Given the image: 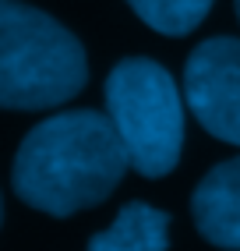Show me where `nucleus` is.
Segmentation results:
<instances>
[{
	"label": "nucleus",
	"mask_w": 240,
	"mask_h": 251,
	"mask_svg": "<svg viewBox=\"0 0 240 251\" xmlns=\"http://www.w3.org/2000/svg\"><path fill=\"white\" fill-rule=\"evenodd\" d=\"M85 50L57 18L0 0V110H53L85 89Z\"/></svg>",
	"instance_id": "2"
},
{
	"label": "nucleus",
	"mask_w": 240,
	"mask_h": 251,
	"mask_svg": "<svg viewBox=\"0 0 240 251\" xmlns=\"http://www.w3.org/2000/svg\"><path fill=\"white\" fill-rule=\"evenodd\" d=\"M127 4L148 28L163 36H187L205 22L216 0H127Z\"/></svg>",
	"instance_id": "7"
},
{
	"label": "nucleus",
	"mask_w": 240,
	"mask_h": 251,
	"mask_svg": "<svg viewBox=\"0 0 240 251\" xmlns=\"http://www.w3.org/2000/svg\"><path fill=\"white\" fill-rule=\"evenodd\" d=\"M0 223H4V202H0Z\"/></svg>",
	"instance_id": "8"
},
{
	"label": "nucleus",
	"mask_w": 240,
	"mask_h": 251,
	"mask_svg": "<svg viewBox=\"0 0 240 251\" xmlns=\"http://www.w3.org/2000/svg\"><path fill=\"white\" fill-rule=\"evenodd\" d=\"M127 166L124 142L106 113L64 110L22 138L11 184L25 205L46 216H74L106 202Z\"/></svg>",
	"instance_id": "1"
},
{
	"label": "nucleus",
	"mask_w": 240,
	"mask_h": 251,
	"mask_svg": "<svg viewBox=\"0 0 240 251\" xmlns=\"http://www.w3.org/2000/svg\"><path fill=\"white\" fill-rule=\"evenodd\" d=\"M194 226L209 244L240 251V156L212 166L191 195Z\"/></svg>",
	"instance_id": "5"
},
{
	"label": "nucleus",
	"mask_w": 240,
	"mask_h": 251,
	"mask_svg": "<svg viewBox=\"0 0 240 251\" xmlns=\"http://www.w3.org/2000/svg\"><path fill=\"white\" fill-rule=\"evenodd\" d=\"M169 216L145 202H127L117 220L89 241V251H166Z\"/></svg>",
	"instance_id": "6"
},
{
	"label": "nucleus",
	"mask_w": 240,
	"mask_h": 251,
	"mask_svg": "<svg viewBox=\"0 0 240 251\" xmlns=\"http://www.w3.org/2000/svg\"><path fill=\"white\" fill-rule=\"evenodd\" d=\"M106 117L142 177H166L184 149V96L173 75L148 57L120 60L106 78Z\"/></svg>",
	"instance_id": "3"
},
{
	"label": "nucleus",
	"mask_w": 240,
	"mask_h": 251,
	"mask_svg": "<svg viewBox=\"0 0 240 251\" xmlns=\"http://www.w3.org/2000/svg\"><path fill=\"white\" fill-rule=\"evenodd\" d=\"M184 103L212 138L240 145V39L216 36L184 64Z\"/></svg>",
	"instance_id": "4"
},
{
	"label": "nucleus",
	"mask_w": 240,
	"mask_h": 251,
	"mask_svg": "<svg viewBox=\"0 0 240 251\" xmlns=\"http://www.w3.org/2000/svg\"><path fill=\"white\" fill-rule=\"evenodd\" d=\"M237 18H240V0H237Z\"/></svg>",
	"instance_id": "9"
}]
</instances>
